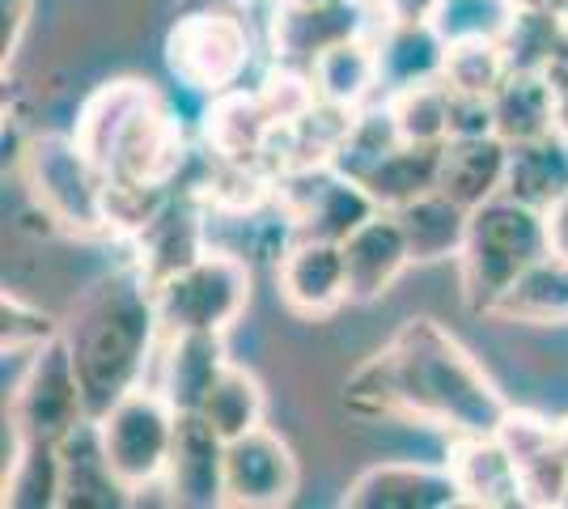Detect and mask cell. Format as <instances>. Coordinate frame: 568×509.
I'll use <instances>...</instances> for the list:
<instances>
[{"instance_id": "6da1fadb", "label": "cell", "mask_w": 568, "mask_h": 509, "mask_svg": "<svg viewBox=\"0 0 568 509\" xmlns=\"http://www.w3.org/2000/svg\"><path fill=\"white\" fill-rule=\"evenodd\" d=\"M344 408L365 420H403L475 437L497 434L514 404L454 332L437 318L412 315L344 378Z\"/></svg>"}, {"instance_id": "7a4b0ae2", "label": "cell", "mask_w": 568, "mask_h": 509, "mask_svg": "<svg viewBox=\"0 0 568 509\" xmlns=\"http://www.w3.org/2000/svg\"><path fill=\"white\" fill-rule=\"evenodd\" d=\"M90 416H102L132 387L149 383V369L162 344V318L153 285L136 264H123L90 281L60 318Z\"/></svg>"}, {"instance_id": "3957f363", "label": "cell", "mask_w": 568, "mask_h": 509, "mask_svg": "<svg viewBox=\"0 0 568 509\" xmlns=\"http://www.w3.org/2000/svg\"><path fill=\"white\" fill-rule=\"evenodd\" d=\"M77 141L94 157L106 183L174 187L187 166V132L166 94L141 77L102 81L77 115Z\"/></svg>"}, {"instance_id": "277c9868", "label": "cell", "mask_w": 568, "mask_h": 509, "mask_svg": "<svg viewBox=\"0 0 568 509\" xmlns=\"http://www.w3.org/2000/svg\"><path fill=\"white\" fill-rule=\"evenodd\" d=\"M547 251L544 213L521 204L514 195H497L471 208L467 243L458 251V289L471 315H493L500 293L518 281L530 264H539Z\"/></svg>"}, {"instance_id": "5b68a950", "label": "cell", "mask_w": 568, "mask_h": 509, "mask_svg": "<svg viewBox=\"0 0 568 509\" xmlns=\"http://www.w3.org/2000/svg\"><path fill=\"white\" fill-rule=\"evenodd\" d=\"M22 183L30 204L72 238H106V174L77 132H39L22 149Z\"/></svg>"}, {"instance_id": "8992f818", "label": "cell", "mask_w": 568, "mask_h": 509, "mask_svg": "<svg viewBox=\"0 0 568 509\" xmlns=\"http://www.w3.org/2000/svg\"><path fill=\"white\" fill-rule=\"evenodd\" d=\"M162 55H166L170 77L191 94H234L255 60L251 22L242 18V9H225V4L183 9V18L166 30Z\"/></svg>"}, {"instance_id": "52a82bcc", "label": "cell", "mask_w": 568, "mask_h": 509, "mask_svg": "<svg viewBox=\"0 0 568 509\" xmlns=\"http://www.w3.org/2000/svg\"><path fill=\"white\" fill-rule=\"evenodd\" d=\"M251 267L237 251H200L153 285L162 332H216L225 336L251 306Z\"/></svg>"}, {"instance_id": "ba28073f", "label": "cell", "mask_w": 568, "mask_h": 509, "mask_svg": "<svg viewBox=\"0 0 568 509\" xmlns=\"http://www.w3.org/2000/svg\"><path fill=\"white\" fill-rule=\"evenodd\" d=\"M98 420V437L102 450L115 467V476L132 488V501L144 488L162 485L170 462V446H174V425H179V408L170 404L153 383L132 387L123 399H115Z\"/></svg>"}, {"instance_id": "9c48e42d", "label": "cell", "mask_w": 568, "mask_h": 509, "mask_svg": "<svg viewBox=\"0 0 568 509\" xmlns=\"http://www.w3.org/2000/svg\"><path fill=\"white\" fill-rule=\"evenodd\" d=\"M81 420H90V404H85L69 344L64 336H55L26 357L22 378L9 395V437L64 441Z\"/></svg>"}, {"instance_id": "30bf717a", "label": "cell", "mask_w": 568, "mask_h": 509, "mask_svg": "<svg viewBox=\"0 0 568 509\" xmlns=\"http://www.w3.org/2000/svg\"><path fill=\"white\" fill-rule=\"evenodd\" d=\"M302 462L272 425L225 441V506L281 509L297 497Z\"/></svg>"}, {"instance_id": "8fae6325", "label": "cell", "mask_w": 568, "mask_h": 509, "mask_svg": "<svg viewBox=\"0 0 568 509\" xmlns=\"http://www.w3.org/2000/svg\"><path fill=\"white\" fill-rule=\"evenodd\" d=\"M276 293L297 318H327L348 306L344 246L332 238H288L276 255Z\"/></svg>"}, {"instance_id": "7c38bea8", "label": "cell", "mask_w": 568, "mask_h": 509, "mask_svg": "<svg viewBox=\"0 0 568 509\" xmlns=\"http://www.w3.org/2000/svg\"><path fill=\"white\" fill-rule=\"evenodd\" d=\"M166 501L183 509L225 506V437L200 413H179L166 462Z\"/></svg>"}, {"instance_id": "4fadbf2b", "label": "cell", "mask_w": 568, "mask_h": 509, "mask_svg": "<svg viewBox=\"0 0 568 509\" xmlns=\"http://www.w3.org/2000/svg\"><path fill=\"white\" fill-rule=\"evenodd\" d=\"M344 509H458L463 488L442 462H378L365 467L339 497Z\"/></svg>"}, {"instance_id": "5bb4252c", "label": "cell", "mask_w": 568, "mask_h": 509, "mask_svg": "<svg viewBox=\"0 0 568 509\" xmlns=\"http://www.w3.org/2000/svg\"><path fill=\"white\" fill-rule=\"evenodd\" d=\"M497 437L509 446V455L521 471V488H526V506L551 509L568 506V459L556 441V420L526 408H509L500 420Z\"/></svg>"}, {"instance_id": "9a60e30c", "label": "cell", "mask_w": 568, "mask_h": 509, "mask_svg": "<svg viewBox=\"0 0 568 509\" xmlns=\"http://www.w3.org/2000/svg\"><path fill=\"white\" fill-rule=\"evenodd\" d=\"M230 365L225 336L216 332H166L153 357V387L166 395L179 413H200L204 395L213 390L221 369Z\"/></svg>"}, {"instance_id": "2e32d148", "label": "cell", "mask_w": 568, "mask_h": 509, "mask_svg": "<svg viewBox=\"0 0 568 509\" xmlns=\"http://www.w3.org/2000/svg\"><path fill=\"white\" fill-rule=\"evenodd\" d=\"M344 267H348V302L369 306L412 267V251L403 238L395 213L378 208L344 238Z\"/></svg>"}, {"instance_id": "e0dca14e", "label": "cell", "mask_w": 568, "mask_h": 509, "mask_svg": "<svg viewBox=\"0 0 568 509\" xmlns=\"http://www.w3.org/2000/svg\"><path fill=\"white\" fill-rule=\"evenodd\" d=\"M446 467L463 488V501L471 509H518L526 506L521 471L509 446L497 434L450 437V459Z\"/></svg>"}, {"instance_id": "ac0fdd59", "label": "cell", "mask_w": 568, "mask_h": 509, "mask_svg": "<svg viewBox=\"0 0 568 509\" xmlns=\"http://www.w3.org/2000/svg\"><path fill=\"white\" fill-rule=\"evenodd\" d=\"M369 30L365 0H327V4H276L272 48L281 60H314L327 48Z\"/></svg>"}, {"instance_id": "d6986e66", "label": "cell", "mask_w": 568, "mask_h": 509, "mask_svg": "<svg viewBox=\"0 0 568 509\" xmlns=\"http://www.w3.org/2000/svg\"><path fill=\"white\" fill-rule=\"evenodd\" d=\"M60 467H64V492L60 509H123L132 506V488L115 476V467L102 450L98 420H81L60 441Z\"/></svg>"}, {"instance_id": "ffe728a7", "label": "cell", "mask_w": 568, "mask_h": 509, "mask_svg": "<svg viewBox=\"0 0 568 509\" xmlns=\"http://www.w3.org/2000/svg\"><path fill=\"white\" fill-rule=\"evenodd\" d=\"M509 179V145L497 132L488 136H450L442 145V170H437V192L458 200L463 208H479L488 200L505 195Z\"/></svg>"}, {"instance_id": "44dd1931", "label": "cell", "mask_w": 568, "mask_h": 509, "mask_svg": "<svg viewBox=\"0 0 568 509\" xmlns=\"http://www.w3.org/2000/svg\"><path fill=\"white\" fill-rule=\"evenodd\" d=\"M310 85L314 98L339 106V111H361L382 98V69H378V43L374 34H353L344 43L327 48L323 55L310 60Z\"/></svg>"}, {"instance_id": "7402d4cb", "label": "cell", "mask_w": 568, "mask_h": 509, "mask_svg": "<svg viewBox=\"0 0 568 509\" xmlns=\"http://www.w3.org/2000/svg\"><path fill=\"white\" fill-rule=\"evenodd\" d=\"M378 43V69H382V98L399 94L407 85L442 81L446 69V39L433 22H382Z\"/></svg>"}, {"instance_id": "603a6c76", "label": "cell", "mask_w": 568, "mask_h": 509, "mask_svg": "<svg viewBox=\"0 0 568 509\" xmlns=\"http://www.w3.org/2000/svg\"><path fill=\"white\" fill-rule=\"evenodd\" d=\"M395 221L407 238L412 264H446V259H458V251L467 243L471 208H463L446 192H425L420 200L395 208Z\"/></svg>"}, {"instance_id": "cb8c5ba5", "label": "cell", "mask_w": 568, "mask_h": 509, "mask_svg": "<svg viewBox=\"0 0 568 509\" xmlns=\"http://www.w3.org/2000/svg\"><path fill=\"white\" fill-rule=\"evenodd\" d=\"M488 318L526 323V327H565L568 323V259L544 255L530 264L509 289L500 293Z\"/></svg>"}, {"instance_id": "d4e9b609", "label": "cell", "mask_w": 568, "mask_h": 509, "mask_svg": "<svg viewBox=\"0 0 568 509\" xmlns=\"http://www.w3.org/2000/svg\"><path fill=\"white\" fill-rule=\"evenodd\" d=\"M437 170H442V145H407V141H399L356 183L374 195L378 208L395 213L403 204L420 200L425 192H437Z\"/></svg>"}, {"instance_id": "484cf974", "label": "cell", "mask_w": 568, "mask_h": 509, "mask_svg": "<svg viewBox=\"0 0 568 509\" xmlns=\"http://www.w3.org/2000/svg\"><path fill=\"white\" fill-rule=\"evenodd\" d=\"M505 195H514V200L539 208V213H544L547 204H556L560 195H568V136L565 132H547L539 141L509 145Z\"/></svg>"}, {"instance_id": "4316f807", "label": "cell", "mask_w": 568, "mask_h": 509, "mask_svg": "<svg viewBox=\"0 0 568 509\" xmlns=\"http://www.w3.org/2000/svg\"><path fill=\"white\" fill-rule=\"evenodd\" d=\"M0 506L13 509H60L64 492V467H60V441H18L4 455V485Z\"/></svg>"}, {"instance_id": "83f0119b", "label": "cell", "mask_w": 568, "mask_h": 509, "mask_svg": "<svg viewBox=\"0 0 568 509\" xmlns=\"http://www.w3.org/2000/svg\"><path fill=\"white\" fill-rule=\"evenodd\" d=\"M493 128L505 145H526L556 132V111H551V90L544 73L514 69L500 81V90L493 94Z\"/></svg>"}, {"instance_id": "f1b7e54d", "label": "cell", "mask_w": 568, "mask_h": 509, "mask_svg": "<svg viewBox=\"0 0 568 509\" xmlns=\"http://www.w3.org/2000/svg\"><path fill=\"white\" fill-rule=\"evenodd\" d=\"M200 416H204L225 441H234V437L267 425V390H263V383L246 365L230 362L221 369V378L213 383V390L204 395Z\"/></svg>"}, {"instance_id": "f546056e", "label": "cell", "mask_w": 568, "mask_h": 509, "mask_svg": "<svg viewBox=\"0 0 568 509\" xmlns=\"http://www.w3.org/2000/svg\"><path fill=\"white\" fill-rule=\"evenodd\" d=\"M386 106H390L395 128L407 145H446L450 141V85L446 81L407 85L386 98Z\"/></svg>"}, {"instance_id": "4dcf8cb0", "label": "cell", "mask_w": 568, "mask_h": 509, "mask_svg": "<svg viewBox=\"0 0 568 509\" xmlns=\"http://www.w3.org/2000/svg\"><path fill=\"white\" fill-rule=\"evenodd\" d=\"M509 73H514V64H509V51H505L500 39H463V43L446 48L442 81L450 85L454 94L493 98Z\"/></svg>"}, {"instance_id": "1f68e13d", "label": "cell", "mask_w": 568, "mask_h": 509, "mask_svg": "<svg viewBox=\"0 0 568 509\" xmlns=\"http://www.w3.org/2000/svg\"><path fill=\"white\" fill-rule=\"evenodd\" d=\"M500 43L509 51L514 69L544 73L560 51H568V26L560 13H514V22H509Z\"/></svg>"}, {"instance_id": "d6a6232c", "label": "cell", "mask_w": 568, "mask_h": 509, "mask_svg": "<svg viewBox=\"0 0 568 509\" xmlns=\"http://www.w3.org/2000/svg\"><path fill=\"white\" fill-rule=\"evenodd\" d=\"M514 22V4L509 0H442L433 26L442 30L446 43L463 39H505V30Z\"/></svg>"}, {"instance_id": "836d02e7", "label": "cell", "mask_w": 568, "mask_h": 509, "mask_svg": "<svg viewBox=\"0 0 568 509\" xmlns=\"http://www.w3.org/2000/svg\"><path fill=\"white\" fill-rule=\"evenodd\" d=\"M55 336H60L55 318L4 289V297H0V348H4V357H30L34 348H43Z\"/></svg>"}, {"instance_id": "e575fe53", "label": "cell", "mask_w": 568, "mask_h": 509, "mask_svg": "<svg viewBox=\"0 0 568 509\" xmlns=\"http://www.w3.org/2000/svg\"><path fill=\"white\" fill-rule=\"evenodd\" d=\"M493 128V98L454 94L450 90V136H488Z\"/></svg>"}, {"instance_id": "d590c367", "label": "cell", "mask_w": 568, "mask_h": 509, "mask_svg": "<svg viewBox=\"0 0 568 509\" xmlns=\"http://www.w3.org/2000/svg\"><path fill=\"white\" fill-rule=\"evenodd\" d=\"M544 81L551 90V111H556V132L568 136V51H560L544 69Z\"/></svg>"}, {"instance_id": "8d00e7d4", "label": "cell", "mask_w": 568, "mask_h": 509, "mask_svg": "<svg viewBox=\"0 0 568 509\" xmlns=\"http://www.w3.org/2000/svg\"><path fill=\"white\" fill-rule=\"evenodd\" d=\"M26 22H30V0H4V34H0V51H4V69L22 48Z\"/></svg>"}, {"instance_id": "74e56055", "label": "cell", "mask_w": 568, "mask_h": 509, "mask_svg": "<svg viewBox=\"0 0 568 509\" xmlns=\"http://www.w3.org/2000/svg\"><path fill=\"white\" fill-rule=\"evenodd\" d=\"M382 22H433L442 0H374Z\"/></svg>"}, {"instance_id": "f35d334b", "label": "cell", "mask_w": 568, "mask_h": 509, "mask_svg": "<svg viewBox=\"0 0 568 509\" xmlns=\"http://www.w3.org/2000/svg\"><path fill=\"white\" fill-rule=\"evenodd\" d=\"M544 230H547V251L568 259V195L544 208Z\"/></svg>"}, {"instance_id": "ab89813d", "label": "cell", "mask_w": 568, "mask_h": 509, "mask_svg": "<svg viewBox=\"0 0 568 509\" xmlns=\"http://www.w3.org/2000/svg\"><path fill=\"white\" fill-rule=\"evenodd\" d=\"M514 13H565V0H509Z\"/></svg>"}, {"instance_id": "60d3db41", "label": "cell", "mask_w": 568, "mask_h": 509, "mask_svg": "<svg viewBox=\"0 0 568 509\" xmlns=\"http://www.w3.org/2000/svg\"><path fill=\"white\" fill-rule=\"evenodd\" d=\"M204 4H225V9H242L251 0H183V9H204Z\"/></svg>"}, {"instance_id": "b9f144b4", "label": "cell", "mask_w": 568, "mask_h": 509, "mask_svg": "<svg viewBox=\"0 0 568 509\" xmlns=\"http://www.w3.org/2000/svg\"><path fill=\"white\" fill-rule=\"evenodd\" d=\"M556 441H560V450H565V459H568V416L556 420Z\"/></svg>"}, {"instance_id": "7bdbcfd3", "label": "cell", "mask_w": 568, "mask_h": 509, "mask_svg": "<svg viewBox=\"0 0 568 509\" xmlns=\"http://www.w3.org/2000/svg\"><path fill=\"white\" fill-rule=\"evenodd\" d=\"M560 18H565V26H568V0H565V13H560Z\"/></svg>"}]
</instances>
